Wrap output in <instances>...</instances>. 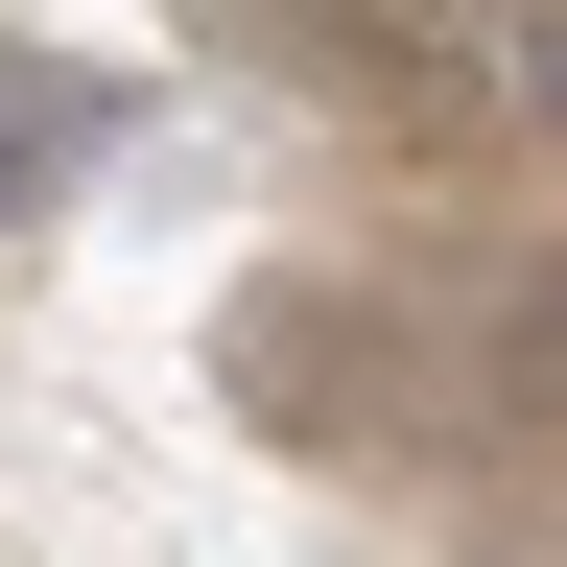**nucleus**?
<instances>
[{
  "instance_id": "nucleus-1",
  "label": "nucleus",
  "mask_w": 567,
  "mask_h": 567,
  "mask_svg": "<svg viewBox=\"0 0 567 567\" xmlns=\"http://www.w3.org/2000/svg\"><path fill=\"white\" fill-rule=\"evenodd\" d=\"M95 142H118V95H95V71H71L48 24H0V237H24V213L95 166Z\"/></svg>"
}]
</instances>
